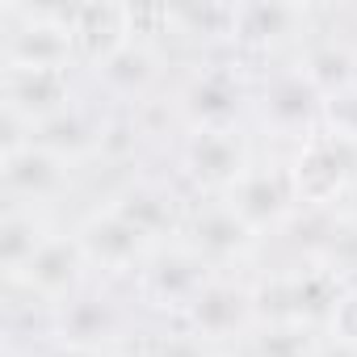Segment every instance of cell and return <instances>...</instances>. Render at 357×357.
<instances>
[{"label": "cell", "instance_id": "30bf717a", "mask_svg": "<svg viewBox=\"0 0 357 357\" xmlns=\"http://www.w3.org/2000/svg\"><path fill=\"white\" fill-rule=\"evenodd\" d=\"M190 336H198L202 344H223L236 336H252L257 328V307H252V290L227 278H211V286L194 298V307L185 311Z\"/></svg>", "mask_w": 357, "mask_h": 357}, {"label": "cell", "instance_id": "cb8c5ba5", "mask_svg": "<svg viewBox=\"0 0 357 357\" xmlns=\"http://www.w3.org/2000/svg\"><path fill=\"white\" fill-rule=\"evenodd\" d=\"M324 126L344 135V139H357V84L344 89L340 97H328L324 105Z\"/></svg>", "mask_w": 357, "mask_h": 357}, {"label": "cell", "instance_id": "4fadbf2b", "mask_svg": "<svg viewBox=\"0 0 357 357\" xmlns=\"http://www.w3.org/2000/svg\"><path fill=\"white\" fill-rule=\"evenodd\" d=\"M185 236H176L185 248H194L211 269H223V265H231V261H240V257H248L252 252V244L261 240L223 198H215L211 206H202V211H194L190 215V223L181 227Z\"/></svg>", "mask_w": 357, "mask_h": 357}, {"label": "cell", "instance_id": "ba28073f", "mask_svg": "<svg viewBox=\"0 0 357 357\" xmlns=\"http://www.w3.org/2000/svg\"><path fill=\"white\" fill-rule=\"evenodd\" d=\"M143 273V294L155 307H172V311H190L194 298L211 286V278H219V269H211L194 248H185L181 240L160 244L151 252V261L139 269Z\"/></svg>", "mask_w": 357, "mask_h": 357}, {"label": "cell", "instance_id": "2e32d148", "mask_svg": "<svg viewBox=\"0 0 357 357\" xmlns=\"http://www.w3.org/2000/svg\"><path fill=\"white\" fill-rule=\"evenodd\" d=\"M109 206L122 219H130L143 236H151L155 244H164V240H172L176 231H181V219H176V198L164 185H155V181H130L126 190H118L109 198Z\"/></svg>", "mask_w": 357, "mask_h": 357}, {"label": "cell", "instance_id": "7c38bea8", "mask_svg": "<svg viewBox=\"0 0 357 357\" xmlns=\"http://www.w3.org/2000/svg\"><path fill=\"white\" fill-rule=\"evenodd\" d=\"M72 47L76 63L89 72H101L118 51L135 43L130 30V5H114V0H89V5H72Z\"/></svg>", "mask_w": 357, "mask_h": 357}, {"label": "cell", "instance_id": "277c9868", "mask_svg": "<svg viewBox=\"0 0 357 357\" xmlns=\"http://www.w3.org/2000/svg\"><path fill=\"white\" fill-rule=\"evenodd\" d=\"M244 101H248V89L231 63H202L176 97V118L190 130H219L240 122Z\"/></svg>", "mask_w": 357, "mask_h": 357}, {"label": "cell", "instance_id": "5b68a950", "mask_svg": "<svg viewBox=\"0 0 357 357\" xmlns=\"http://www.w3.org/2000/svg\"><path fill=\"white\" fill-rule=\"evenodd\" d=\"M76 240L84 248V261L89 269H101V273H135L151 261V252L160 248L151 236H143L130 219H122L109 202L101 211H93L80 227H76Z\"/></svg>", "mask_w": 357, "mask_h": 357}, {"label": "cell", "instance_id": "52a82bcc", "mask_svg": "<svg viewBox=\"0 0 357 357\" xmlns=\"http://www.w3.org/2000/svg\"><path fill=\"white\" fill-rule=\"evenodd\" d=\"M324 93L307 80L303 68H282L261 89V118L282 139H307L324 126Z\"/></svg>", "mask_w": 357, "mask_h": 357}, {"label": "cell", "instance_id": "d4e9b609", "mask_svg": "<svg viewBox=\"0 0 357 357\" xmlns=\"http://www.w3.org/2000/svg\"><path fill=\"white\" fill-rule=\"evenodd\" d=\"M328 336L357 344V286H344L340 290V298H336V307L328 315Z\"/></svg>", "mask_w": 357, "mask_h": 357}, {"label": "cell", "instance_id": "e0dca14e", "mask_svg": "<svg viewBox=\"0 0 357 357\" xmlns=\"http://www.w3.org/2000/svg\"><path fill=\"white\" fill-rule=\"evenodd\" d=\"M307 26V9L298 5H236V47H248V51H269L294 34H303Z\"/></svg>", "mask_w": 357, "mask_h": 357}, {"label": "cell", "instance_id": "9a60e30c", "mask_svg": "<svg viewBox=\"0 0 357 357\" xmlns=\"http://www.w3.org/2000/svg\"><path fill=\"white\" fill-rule=\"evenodd\" d=\"M257 236L282 227L294 215V190H290V168H248L244 181L223 198Z\"/></svg>", "mask_w": 357, "mask_h": 357}, {"label": "cell", "instance_id": "7a4b0ae2", "mask_svg": "<svg viewBox=\"0 0 357 357\" xmlns=\"http://www.w3.org/2000/svg\"><path fill=\"white\" fill-rule=\"evenodd\" d=\"M286 168H290L294 206H303V211H328L357 181V139H344V135L319 126L315 135H307L294 147V155H290Z\"/></svg>", "mask_w": 357, "mask_h": 357}, {"label": "cell", "instance_id": "8fae6325", "mask_svg": "<svg viewBox=\"0 0 357 357\" xmlns=\"http://www.w3.org/2000/svg\"><path fill=\"white\" fill-rule=\"evenodd\" d=\"M68 168H72L68 160H59L55 151H47L34 139L0 151V181H5V194L13 206L38 211L43 202H51L68 185Z\"/></svg>", "mask_w": 357, "mask_h": 357}, {"label": "cell", "instance_id": "603a6c76", "mask_svg": "<svg viewBox=\"0 0 357 357\" xmlns=\"http://www.w3.org/2000/svg\"><path fill=\"white\" fill-rule=\"evenodd\" d=\"M172 30L202 43H236V5H190L172 9Z\"/></svg>", "mask_w": 357, "mask_h": 357}, {"label": "cell", "instance_id": "ffe728a7", "mask_svg": "<svg viewBox=\"0 0 357 357\" xmlns=\"http://www.w3.org/2000/svg\"><path fill=\"white\" fill-rule=\"evenodd\" d=\"M51 236L47 219L34 211V206H5V219H0V265H5L9 278H17L30 257L43 248V240Z\"/></svg>", "mask_w": 357, "mask_h": 357}, {"label": "cell", "instance_id": "7402d4cb", "mask_svg": "<svg viewBox=\"0 0 357 357\" xmlns=\"http://www.w3.org/2000/svg\"><path fill=\"white\" fill-rule=\"evenodd\" d=\"M315 324H257L248 336V357H315Z\"/></svg>", "mask_w": 357, "mask_h": 357}, {"label": "cell", "instance_id": "6da1fadb", "mask_svg": "<svg viewBox=\"0 0 357 357\" xmlns=\"http://www.w3.org/2000/svg\"><path fill=\"white\" fill-rule=\"evenodd\" d=\"M72 5H0V68H72Z\"/></svg>", "mask_w": 357, "mask_h": 357}, {"label": "cell", "instance_id": "ac0fdd59", "mask_svg": "<svg viewBox=\"0 0 357 357\" xmlns=\"http://www.w3.org/2000/svg\"><path fill=\"white\" fill-rule=\"evenodd\" d=\"M101 135H105V122L84 114L80 105H68L63 114H55V118H47L43 126L30 130L34 143H43L47 151H55L68 164H76L84 155H97L101 151Z\"/></svg>", "mask_w": 357, "mask_h": 357}, {"label": "cell", "instance_id": "9c48e42d", "mask_svg": "<svg viewBox=\"0 0 357 357\" xmlns=\"http://www.w3.org/2000/svg\"><path fill=\"white\" fill-rule=\"evenodd\" d=\"M84 273H89V261H84V248H80L76 231H72V236L51 231V236L43 240V248L30 257V265H26L17 278H9V282H13V286H26L38 303L59 307V303H68L72 294H80Z\"/></svg>", "mask_w": 357, "mask_h": 357}, {"label": "cell", "instance_id": "3957f363", "mask_svg": "<svg viewBox=\"0 0 357 357\" xmlns=\"http://www.w3.org/2000/svg\"><path fill=\"white\" fill-rule=\"evenodd\" d=\"M181 168L198 190L227 198L244 181V172L252 168V147L240 135V126L190 130V139L181 147Z\"/></svg>", "mask_w": 357, "mask_h": 357}, {"label": "cell", "instance_id": "8992f818", "mask_svg": "<svg viewBox=\"0 0 357 357\" xmlns=\"http://www.w3.org/2000/svg\"><path fill=\"white\" fill-rule=\"evenodd\" d=\"M68 105H76L68 68H0V114L26 122L30 130Z\"/></svg>", "mask_w": 357, "mask_h": 357}, {"label": "cell", "instance_id": "d6986e66", "mask_svg": "<svg viewBox=\"0 0 357 357\" xmlns=\"http://www.w3.org/2000/svg\"><path fill=\"white\" fill-rule=\"evenodd\" d=\"M97 80L105 84V93H114L122 101H143L147 89L160 80V51L151 43H130L97 72Z\"/></svg>", "mask_w": 357, "mask_h": 357}, {"label": "cell", "instance_id": "5bb4252c", "mask_svg": "<svg viewBox=\"0 0 357 357\" xmlns=\"http://www.w3.org/2000/svg\"><path fill=\"white\" fill-rule=\"evenodd\" d=\"M55 336L80 357L105 353L122 336V311L105 294H72L55 307Z\"/></svg>", "mask_w": 357, "mask_h": 357}, {"label": "cell", "instance_id": "44dd1931", "mask_svg": "<svg viewBox=\"0 0 357 357\" xmlns=\"http://www.w3.org/2000/svg\"><path fill=\"white\" fill-rule=\"evenodd\" d=\"M298 68H303L307 80L324 93V101H328V97H340L344 89L357 84V55H353L349 43H336V38H328V43H311V47L303 51Z\"/></svg>", "mask_w": 357, "mask_h": 357}, {"label": "cell", "instance_id": "4316f807", "mask_svg": "<svg viewBox=\"0 0 357 357\" xmlns=\"http://www.w3.org/2000/svg\"><path fill=\"white\" fill-rule=\"evenodd\" d=\"M93 357H109V353H93Z\"/></svg>", "mask_w": 357, "mask_h": 357}, {"label": "cell", "instance_id": "484cf974", "mask_svg": "<svg viewBox=\"0 0 357 357\" xmlns=\"http://www.w3.org/2000/svg\"><path fill=\"white\" fill-rule=\"evenodd\" d=\"M315 357H357V344H349V340H336V336H328V340H319Z\"/></svg>", "mask_w": 357, "mask_h": 357}]
</instances>
